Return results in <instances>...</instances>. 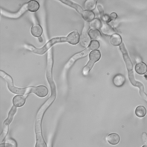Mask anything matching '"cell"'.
<instances>
[{"label": "cell", "mask_w": 147, "mask_h": 147, "mask_svg": "<svg viewBox=\"0 0 147 147\" xmlns=\"http://www.w3.org/2000/svg\"><path fill=\"white\" fill-rule=\"evenodd\" d=\"M63 3L75 9L79 13L82 14L83 11L82 7L79 5L69 0L60 1Z\"/></svg>", "instance_id": "17"}, {"label": "cell", "mask_w": 147, "mask_h": 147, "mask_svg": "<svg viewBox=\"0 0 147 147\" xmlns=\"http://www.w3.org/2000/svg\"><path fill=\"white\" fill-rule=\"evenodd\" d=\"M16 110V107L13 106L9 113L7 118L3 123L1 135V143L3 141L7 134L9 125L13 120Z\"/></svg>", "instance_id": "3"}, {"label": "cell", "mask_w": 147, "mask_h": 147, "mask_svg": "<svg viewBox=\"0 0 147 147\" xmlns=\"http://www.w3.org/2000/svg\"><path fill=\"white\" fill-rule=\"evenodd\" d=\"M27 9L31 12L37 11L39 8L38 3L35 0H31L26 4Z\"/></svg>", "instance_id": "11"}, {"label": "cell", "mask_w": 147, "mask_h": 147, "mask_svg": "<svg viewBox=\"0 0 147 147\" xmlns=\"http://www.w3.org/2000/svg\"><path fill=\"white\" fill-rule=\"evenodd\" d=\"M89 25L92 28L98 29L101 26V24L99 20L96 18L90 22Z\"/></svg>", "instance_id": "25"}, {"label": "cell", "mask_w": 147, "mask_h": 147, "mask_svg": "<svg viewBox=\"0 0 147 147\" xmlns=\"http://www.w3.org/2000/svg\"><path fill=\"white\" fill-rule=\"evenodd\" d=\"M42 32V28L39 25H34L31 28V33L34 37H39L41 35Z\"/></svg>", "instance_id": "16"}, {"label": "cell", "mask_w": 147, "mask_h": 147, "mask_svg": "<svg viewBox=\"0 0 147 147\" xmlns=\"http://www.w3.org/2000/svg\"><path fill=\"white\" fill-rule=\"evenodd\" d=\"M99 46L98 42L96 40H92L90 42L88 48L90 50H96L98 49Z\"/></svg>", "instance_id": "28"}, {"label": "cell", "mask_w": 147, "mask_h": 147, "mask_svg": "<svg viewBox=\"0 0 147 147\" xmlns=\"http://www.w3.org/2000/svg\"><path fill=\"white\" fill-rule=\"evenodd\" d=\"M66 41V37H57L53 38L49 40L43 47L40 49H37L33 46L30 45H27L26 46L27 49L34 53L42 55L54 45L58 42H65Z\"/></svg>", "instance_id": "1"}, {"label": "cell", "mask_w": 147, "mask_h": 147, "mask_svg": "<svg viewBox=\"0 0 147 147\" xmlns=\"http://www.w3.org/2000/svg\"><path fill=\"white\" fill-rule=\"evenodd\" d=\"M128 77L131 83L133 85L136 86L138 81H136L134 79L133 70L128 71Z\"/></svg>", "instance_id": "29"}, {"label": "cell", "mask_w": 147, "mask_h": 147, "mask_svg": "<svg viewBox=\"0 0 147 147\" xmlns=\"http://www.w3.org/2000/svg\"><path fill=\"white\" fill-rule=\"evenodd\" d=\"M31 92L34 93L40 97H43L47 94L48 90L43 86H39L36 87H31Z\"/></svg>", "instance_id": "8"}, {"label": "cell", "mask_w": 147, "mask_h": 147, "mask_svg": "<svg viewBox=\"0 0 147 147\" xmlns=\"http://www.w3.org/2000/svg\"><path fill=\"white\" fill-rule=\"evenodd\" d=\"M97 8L99 11L100 19L102 20H104L105 15L102 7L100 4H98L97 5Z\"/></svg>", "instance_id": "30"}, {"label": "cell", "mask_w": 147, "mask_h": 147, "mask_svg": "<svg viewBox=\"0 0 147 147\" xmlns=\"http://www.w3.org/2000/svg\"><path fill=\"white\" fill-rule=\"evenodd\" d=\"M88 34L90 37L92 39L98 40L101 37L100 33L97 30L91 29L89 31Z\"/></svg>", "instance_id": "23"}, {"label": "cell", "mask_w": 147, "mask_h": 147, "mask_svg": "<svg viewBox=\"0 0 147 147\" xmlns=\"http://www.w3.org/2000/svg\"><path fill=\"white\" fill-rule=\"evenodd\" d=\"M82 15L84 20L87 22L91 21L94 17V13L90 10H85L83 11Z\"/></svg>", "instance_id": "20"}, {"label": "cell", "mask_w": 147, "mask_h": 147, "mask_svg": "<svg viewBox=\"0 0 147 147\" xmlns=\"http://www.w3.org/2000/svg\"><path fill=\"white\" fill-rule=\"evenodd\" d=\"M90 50L88 48H87L83 51L74 55L68 61L66 65V67L68 68H69L78 59L86 56Z\"/></svg>", "instance_id": "5"}, {"label": "cell", "mask_w": 147, "mask_h": 147, "mask_svg": "<svg viewBox=\"0 0 147 147\" xmlns=\"http://www.w3.org/2000/svg\"><path fill=\"white\" fill-rule=\"evenodd\" d=\"M135 114L139 117H142L145 115L146 110L145 108L143 106H140L137 107L135 111Z\"/></svg>", "instance_id": "22"}, {"label": "cell", "mask_w": 147, "mask_h": 147, "mask_svg": "<svg viewBox=\"0 0 147 147\" xmlns=\"http://www.w3.org/2000/svg\"><path fill=\"white\" fill-rule=\"evenodd\" d=\"M25 102V98L22 95H17L13 99V103L16 107H20L24 105Z\"/></svg>", "instance_id": "12"}, {"label": "cell", "mask_w": 147, "mask_h": 147, "mask_svg": "<svg viewBox=\"0 0 147 147\" xmlns=\"http://www.w3.org/2000/svg\"><path fill=\"white\" fill-rule=\"evenodd\" d=\"M100 30L104 34L111 35L115 33L113 28L110 25L106 23H103L101 26Z\"/></svg>", "instance_id": "13"}, {"label": "cell", "mask_w": 147, "mask_h": 147, "mask_svg": "<svg viewBox=\"0 0 147 147\" xmlns=\"http://www.w3.org/2000/svg\"><path fill=\"white\" fill-rule=\"evenodd\" d=\"M42 118L36 117L34 124L36 136L35 147H47L42 136L41 126Z\"/></svg>", "instance_id": "2"}, {"label": "cell", "mask_w": 147, "mask_h": 147, "mask_svg": "<svg viewBox=\"0 0 147 147\" xmlns=\"http://www.w3.org/2000/svg\"><path fill=\"white\" fill-rule=\"evenodd\" d=\"M66 38V41L73 45L76 44L79 41V35L76 30L69 34Z\"/></svg>", "instance_id": "9"}, {"label": "cell", "mask_w": 147, "mask_h": 147, "mask_svg": "<svg viewBox=\"0 0 147 147\" xmlns=\"http://www.w3.org/2000/svg\"><path fill=\"white\" fill-rule=\"evenodd\" d=\"M94 64V63L89 61L87 65L84 67L83 69L82 73L84 75H86L88 74L89 71L92 67Z\"/></svg>", "instance_id": "26"}, {"label": "cell", "mask_w": 147, "mask_h": 147, "mask_svg": "<svg viewBox=\"0 0 147 147\" xmlns=\"http://www.w3.org/2000/svg\"><path fill=\"white\" fill-rule=\"evenodd\" d=\"M107 139L110 144L112 145H115L119 142L120 137L117 134L112 133L108 135Z\"/></svg>", "instance_id": "10"}, {"label": "cell", "mask_w": 147, "mask_h": 147, "mask_svg": "<svg viewBox=\"0 0 147 147\" xmlns=\"http://www.w3.org/2000/svg\"><path fill=\"white\" fill-rule=\"evenodd\" d=\"M119 48L122 53L123 57L128 71L133 70L132 64L123 43L120 45Z\"/></svg>", "instance_id": "7"}, {"label": "cell", "mask_w": 147, "mask_h": 147, "mask_svg": "<svg viewBox=\"0 0 147 147\" xmlns=\"http://www.w3.org/2000/svg\"><path fill=\"white\" fill-rule=\"evenodd\" d=\"M110 42L112 45L117 46L121 44L122 42V39L119 34H114L110 37Z\"/></svg>", "instance_id": "18"}, {"label": "cell", "mask_w": 147, "mask_h": 147, "mask_svg": "<svg viewBox=\"0 0 147 147\" xmlns=\"http://www.w3.org/2000/svg\"><path fill=\"white\" fill-rule=\"evenodd\" d=\"M142 139L144 144L147 145V135L145 133H144L142 134Z\"/></svg>", "instance_id": "31"}, {"label": "cell", "mask_w": 147, "mask_h": 147, "mask_svg": "<svg viewBox=\"0 0 147 147\" xmlns=\"http://www.w3.org/2000/svg\"><path fill=\"white\" fill-rule=\"evenodd\" d=\"M53 63V59L51 49L48 53L47 62V77L49 82L52 85H53V80L52 76V68Z\"/></svg>", "instance_id": "6"}, {"label": "cell", "mask_w": 147, "mask_h": 147, "mask_svg": "<svg viewBox=\"0 0 147 147\" xmlns=\"http://www.w3.org/2000/svg\"><path fill=\"white\" fill-rule=\"evenodd\" d=\"M100 57V52L98 50L92 51L89 54V61L94 63L99 59Z\"/></svg>", "instance_id": "19"}, {"label": "cell", "mask_w": 147, "mask_h": 147, "mask_svg": "<svg viewBox=\"0 0 147 147\" xmlns=\"http://www.w3.org/2000/svg\"><path fill=\"white\" fill-rule=\"evenodd\" d=\"M142 147H147V145H144L143 146H142Z\"/></svg>", "instance_id": "33"}, {"label": "cell", "mask_w": 147, "mask_h": 147, "mask_svg": "<svg viewBox=\"0 0 147 147\" xmlns=\"http://www.w3.org/2000/svg\"><path fill=\"white\" fill-rule=\"evenodd\" d=\"M135 70L136 72L139 74H143L147 71L146 65L143 62H139L135 65Z\"/></svg>", "instance_id": "14"}, {"label": "cell", "mask_w": 147, "mask_h": 147, "mask_svg": "<svg viewBox=\"0 0 147 147\" xmlns=\"http://www.w3.org/2000/svg\"><path fill=\"white\" fill-rule=\"evenodd\" d=\"M96 3V1L94 0L86 1L84 3V7L88 10H93L95 7Z\"/></svg>", "instance_id": "24"}, {"label": "cell", "mask_w": 147, "mask_h": 147, "mask_svg": "<svg viewBox=\"0 0 147 147\" xmlns=\"http://www.w3.org/2000/svg\"><path fill=\"white\" fill-rule=\"evenodd\" d=\"M16 141L12 138H8L5 142L1 144V147H17Z\"/></svg>", "instance_id": "21"}, {"label": "cell", "mask_w": 147, "mask_h": 147, "mask_svg": "<svg viewBox=\"0 0 147 147\" xmlns=\"http://www.w3.org/2000/svg\"><path fill=\"white\" fill-rule=\"evenodd\" d=\"M125 78L123 75L118 74L115 76L113 80L114 84L117 86H122L125 81Z\"/></svg>", "instance_id": "15"}, {"label": "cell", "mask_w": 147, "mask_h": 147, "mask_svg": "<svg viewBox=\"0 0 147 147\" xmlns=\"http://www.w3.org/2000/svg\"><path fill=\"white\" fill-rule=\"evenodd\" d=\"M117 16V14L115 13H112L109 16L105 15L104 20L107 22H109L111 21L115 20Z\"/></svg>", "instance_id": "27"}, {"label": "cell", "mask_w": 147, "mask_h": 147, "mask_svg": "<svg viewBox=\"0 0 147 147\" xmlns=\"http://www.w3.org/2000/svg\"><path fill=\"white\" fill-rule=\"evenodd\" d=\"M89 24L85 22L81 33L80 43L84 47H86L89 44L90 38L87 34V31L89 29Z\"/></svg>", "instance_id": "4"}, {"label": "cell", "mask_w": 147, "mask_h": 147, "mask_svg": "<svg viewBox=\"0 0 147 147\" xmlns=\"http://www.w3.org/2000/svg\"><path fill=\"white\" fill-rule=\"evenodd\" d=\"M38 39L39 41L41 42H43V39L42 37L41 36L39 37L38 38Z\"/></svg>", "instance_id": "32"}]
</instances>
